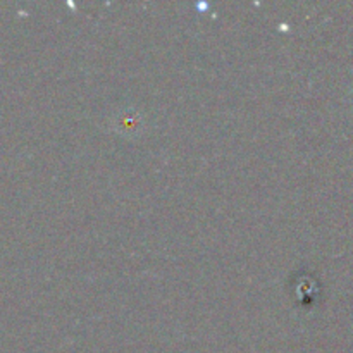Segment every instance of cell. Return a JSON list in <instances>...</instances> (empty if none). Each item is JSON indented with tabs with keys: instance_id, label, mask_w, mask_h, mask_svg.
Returning a JSON list of instances; mask_svg holds the SVG:
<instances>
[{
	"instance_id": "cell-1",
	"label": "cell",
	"mask_w": 353,
	"mask_h": 353,
	"mask_svg": "<svg viewBox=\"0 0 353 353\" xmlns=\"http://www.w3.org/2000/svg\"><path fill=\"white\" fill-rule=\"evenodd\" d=\"M119 124L121 128H123V131H134V133H137L138 128L141 126V121L137 114L126 112L123 114V116H119Z\"/></svg>"
}]
</instances>
